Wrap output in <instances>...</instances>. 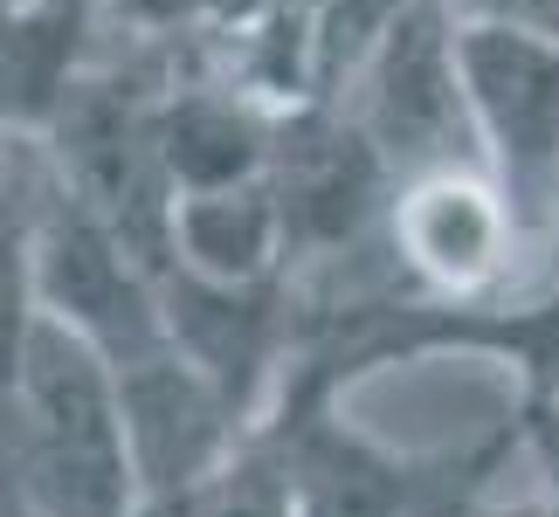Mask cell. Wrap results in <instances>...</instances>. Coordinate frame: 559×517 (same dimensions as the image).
<instances>
[{"label": "cell", "mask_w": 559, "mask_h": 517, "mask_svg": "<svg viewBox=\"0 0 559 517\" xmlns=\"http://www.w3.org/2000/svg\"><path fill=\"white\" fill-rule=\"evenodd\" d=\"M353 76H359L353 118L386 159L394 187L449 166H484L477 111H469L463 83V21L449 0H407Z\"/></svg>", "instance_id": "3957f363"}, {"label": "cell", "mask_w": 559, "mask_h": 517, "mask_svg": "<svg viewBox=\"0 0 559 517\" xmlns=\"http://www.w3.org/2000/svg\"><path fill=\"white\" fill-rule=\"evenodd\" d=\"M276 153V124H263L235 91H166L159 104V159L174 193L263 180Z\"/></svg>", "instance_id": "9c48e42d"}, {"label": "cell", "mask_w": 559, "mask_h": 517, "mask_svg": "<svg viewBox=\"0 0 559 517\" xmlns=\"http://www.w3.org/2000/svg\"><path fill=\"white\" fill-rule=\"evenodd\" d=\"M56 193V153L41 159V145L14 124H0V400L21 365L41 290H35V255H41V214Z\"/></svg>", "instance_id": "ba28073f"}, {"label": "cell", "mask_w": 559, "mask_h": 517, "mask_svg": "<svg viewBox=\"0 0 559 517\" xmlns=\"http://www.w3.org/2000/svg\"><path fill=\"white\" fill-rule=\"evenodd\" d=\"M153 517H297V490L284 469V448H242L222 469L193 477L180 490L153 497Z\"/></svg>", "instance_id": "30bf717a"}, {"label": "cell", "mask_w": 559, "mask_h": 517, "mask_svg": "<svg viewBox=\"0 0 559 517\" xmlns=\"http://www.w3.org/2000/svg\"><path fill=\"white\" fill-rule=\"evenodd\" d=\"M276 448L297 490V517H469L477 490L511 448V428L449 456H401V448L353 435L332 414L325 386H297Z\"/></svg>", "instance_id": "7a4b0ae2"}, {"label": "cell", "mask_w": 559, "mask_h": 517, "mask_svg": "<svg viewBox=\"0 0 559 517\" xmlns=\"http://www.w3.org/2000/svg\"><path fill=\"white\" fill-rule=\"evenodd\" d=\"M270 187L284 201L290 249H318V255L353 249L373 214L394 207V172L373 153V139L359 132L353 111H325V104L276 124Z\"/></svg>", "instance_id": "5b68a950"}, {"label": "cell", "mask_w": 559, "mask_h": 517, "mask_svg": "<svg viewBox=\"0 0 559 517\" xmlns=\"http://www.w3.org/2000/svg\"><path fill=\"white\" fill-rule=\"evenodd\" d=\"M525 435L539 448V469L552 483V517H559V407H525Z\"/></svg>", "instance_id": "7c38bea8"}, {"label": "cell", "mask_w": 559, "mask_h": 517, "mask_svg": "<svg viewBox=\"0 0 559 517\" xmlns=\"http://www.w3.org/2000/svg\"><path fill=\"white\" fill-rule=\"evenodd\" d=\"M456 21H498V28L559 35V0H449Z\"/></svg>", "instance_id": "8fae6325"}, {"label": "cell", "mask_w": 559, "mask_h": 517, "mask_svg": "<svg viewBox=\"0 0 559 517\" xmlns=\"http://www.w3.org/2000/svg\"><path fill=\"white\" fill-rule=\"evenodd\" d=\"M386 235H394L401 269L428 290L456 297V304L498 284L525 242L490 166H449V172L401 180L394 207H386Z\"/></svg>", "instance_id": "277c9868"}, {"label": "cell", "mask_w": 559, "mask_h": 517, "mask_svg": "<svg viewBox=\"0 0 559 517\" xmlns=\"http://www.w3.org/2000/svg\"><path fill=\"white\" fill-rule=\"evenodd\" d=\"M290 255L284 201H276L270 172L242 187H207L174 201L166 228V263L207 284H276V263Z\"/></svg>", "instance_id": "52a82bcc"}, {"label": "cell", "mask_w": 559, "mask_h": 517, "mask_svg": "<svg viewBox=\"0 0 559 517\" xmlns=\"http://www.w3.org/2000/svg\"><path fill=\"white\" fill-rule=\"evenodd\" d=\"M0 428H8L14 490L35 517H132L145 483L124 428L118 365L49 311L21 345Z\"/></svg>", "instance_id": "6da1fadb"}, {"label": "cell", "mask_w": 559, "mask_h": 517, "mask_svg": "<svg viewBox=\"0 0 559 517\" xmlns=\"http://www.w3.org/2000/svg\"><path fill=\"white\" fill-rule=\"evenodd\" d=\"M124 386V428H132V456H139V483L166 497L193 477L228 462V435H235V400L193 365L174 338L159 352H145L132 365H118Z\"/></svg>", "instance_id": "8992f818"}]
</instances>
